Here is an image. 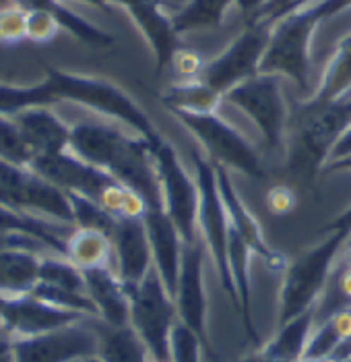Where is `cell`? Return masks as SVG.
Here are the masks:
<instances>
[{
  "label": "cell",
  "mask_w": 351,
  "mask_h": 362,
  "mask_svg": "<svg viewBox=\"0 0 351 362\" xmlns=\"http://www.w3.org/2000/svg\"><path fill=\"white\" fill-rule=\"evenodd\" d=\"M321 21L310 8H299L270 25L267 52L261 64L263 75L287 77L299 87L306 100L312 98V37Z\"/></svg>",
  "instance_id": "3957f363"
},
{
  "label": "cell",
  "mask_w": 351,
  "mask_h": 362,
  "mask_svg": "<svg viewBox=\"0 0 351 362\" xmlns=\"http://www.w3.org/2000/svg\"><path fill=\"white\" fill-rule=\"evenodd\" d=\"M87 356H97L89 317L48 334L15 337V362H75Z\"/></svg>",
  "instance_id": "7c38bea8"
},
{
  "label": "cell",
  "mask_w": 351,
  "mask_h": 362,
  "mask_svg": "<svg viewBox=\"0 0 351 362\" xmlns=\"http://www.w3.org/2000/svg\"><path fill=\"white\" fill-rule=\"evenodd\" d=\"M225 102L242 112L254 131L261 135V149L270 160H283L287 151L290 110L281 77L256 75L225 93Z\"/></svg>",
  "instance_id": "7a4b0ae2"
},
{
  "label": "cell",
  "mask_w": 351,
  "mask_h": 362,
  "mask_svg": "<svg viewBox=\"0 0 351 362\" xmlns=\"http://www.w3.org/2000/svg\"><path fill=\"white\" fill-rule=\"evenodd\" d=\"M46 255L31 251H0V296L15 298L31 294L40 281L42 261Z\"/></svg>",
  "instance_id": "cb8c5ba5"
},
{
  "label": "cell",
  "mask_w": 351,
  "mask_h": 362,
  "mask_svg": "<svg viewBox=\"0 0 351 362\" xmlns=\"http://www.w3.org/2000/svg\"><path fill=\"white\" fill-rule=\"evenodd\" d=\"M0 319L13 337H29V335L48 334L60 327L79 323L87 317L73 310L52 307L35 298L33 294H25L15 298L0 296Z\"/></svg>",
  "instance_id": "5bb4252c"
},
{
  "label": "cell",
  "mask_w": 351,
  "mask_h": 362,
  "mask_svg": "<svg viewBox=\"0 0 351 362\" xmlns=\"http://www.w3.org/2000/svg\"><path fill=\"white\" fill-rule=\"evenodd\" d=\"M350 232L337 230L319 247L287 265L279 296V325L312 310L333 276L339 249Z\"/></svg>",
  "instance_id": "277c9868"
},
{
  "label": "cell",
  "mask_w": 351,
  "mask_h": 362,
  "mask_svg": "<svg viewBox=\"0 0 351 362\" xmlns=\"http://www.w3.org/2000/svg\"><path fill=\"white\" fill-rule=\"evenodd\" d=\"M69 149L87 164L141 193L151 209H163L162 180L151 143L136 131L85 120L71 127Z\"/></svg>",
  "instance_id": "6da1fadb"
},
{
  "label": "cell",
  "mask_w": 351,
  "mask_h": 362,
  "mask_svg": "<svg viewBox=\"0 0 351 362\" xmlns=\"http://www.w3.org/2000/svg\"><path fill=\"white\" fill-rule=\"evenodd\" d=\"M89 325L97 335V356L102 362H147L149 350L133 325L114 327L97 317H89Z\"/></svg>",
  "instance_id": "603a6c76"
},
{
  "label": "cell",
  "mask_w": 351,
  "mask_h": 362,
  "mask_svg": "<svg viewBox=\"0 0 351 362\" xmlns=\"http://www.w3.org/2000/svg\"><path fill=\"white\" fill-rule=\"evenodd\" d=\"M147 362H169V361H160V358H153V356H149V361Z\"/></svg>",
  "instance_id": "7dc6e473"
},
{
  "label": "cell",
  "mask_w": 351,
  "mask_h": 362,
  "mask_svg": "<svg viewBox=\"0 0 351 362\" xmlns=\"http://www.w3.org/2000/svg\"><path fill=\"white\" fill-rule=\"evenodd\" d=\"M306 114L299 127V139L304 147L326 162L331 147L341 137V133L351 124V98H341L335 102H304Z\"/></svg>",
  "instance_id": "2e32d148"
},
{
  "label": "cell",
  "mask_w": 351,
  "mask_h": 362,
  "mask_svg": "<svg viewBox=\"0 0 351 362\" xmlns=\"http://www.w3.org/2000/svg\"><path fill=\"white\" fill-rule=\"evenodd\" d=\"M46 83L50 85L56 100L77 102L81 106L104 114V116H109V118L122 122L124 127H131L147 141L157 135L155 127L151 124L147 114L133 102V98L126 95L120 87H116L109 81L48 69Z\"/></svg>",
  "instance_id": "5b68a950"
},
{
  "label": "cell",
  "mask_w": 351,
  "mask_h": 362,
  "mask_svg": "<svg viewBox=\"0 0 351 362\" xmlns=\"http://www.w3.org/2000/svg\"><path fill=\"white\" fill-rule=\"evenodd\" d=\"M83 278H85V292L97 310V319L114 327L131 325L129 290L112 267L87 269L83 272Z\"/></svg>",
  "instance_id": "ffe728a7"
},
{
  "label": "cell",
  "mask_w": 351,
  "mask_h": 362,
  "mask_svg": "<svg viewBox=\"0 0 351 362\" xmlns=\"http://www.w3.org/2000/svg\"><path fill=\"white\" fill-rule=\"evenodd\" d=\"M23 40H28V8L11 2L0 8V42L19 44Z\"/></svg>",
  "instance_id": "e575fe53"
},
{
  "label": "cell",
  "mask_w": 351,
  "mask_h": 362,
  "mask_svg": "<svg viewBox=\"0 0 351 362\" xmlns=\"http://www.w3.org/2000/svg\"><path fill=\"white\" fill-rule=\"evenodd\" d=\"M13 4H19V6L28 8V11H46V13L54 15L62 28L69 29L73 35H77L79 40L87 42V44H93V46H108V44H112V37L106 31H102L95 25H91L89 21L81 19L62 0H13Z\"/></svg>",
  "instance_id": "f1b7e54d"
},
{
  "label": "cell",
  "mask_w": 351,
  "mask_h": 362,
  "mask_svg": "<svg viewBox=\"0 0 351 362\" xmlns=\"http://www.w3.org/2000/svg\"><path fill=\"white\" fill-rule=\"evenodd\" d=\"M203 261H205L203 240L186 243L174 300L178 307L180 321L186 323L207 344V300H205V286H203Z\"/></svg>",
  "instance_id": "9a60e30c"
},
{
  "label": "cell",
  "mask_w": 351,
  "mask_h": 362,
  "mask_svg": "<svg viewBox=\"0 0 351 362\" xmlns=\"http://www.w3.org/2000/svg\"><path fill=\"white\" fill-rule=\"evenodd\" d=\"M351 98V40H343L324 69L321 85L314 89L312 102H335ZM308 102V100H306Z\"/></svg>",
  "instance_id": "83f0119b"
},
{
  "label": "cell",
  "mask_w": 351,
  "mask_h": 362,
  "mask_svg": "<svg viewBox=\"0 0 351 362\" xmlns=\"http://www.w3.org/2000/svg\"><path fill=\"white\" fill-rule=\"evenodd\" d=\"M71 205H73V218H75V226L77 228H85V230H100L112 234L116 220L109 216L108 211L93 199L89 197L77 195V193H69Z\"/></svg>",
  "instance_id": "d6a6232c"
},
{
  "label": "cell",
  "mask_w": 351,
  "mask_h": 362,
  "mask_svg": "<svg viewBox=\"0 0 351 362\" xmlns=\"http://www.w3.org/2000/svg\"><path fill=\"white\" fill-rule=\"evenodd\" d=\"M192 153V174L198 185V236L205 245V249L211 252L219 272V278L223 281L225 290L236 298V286L227 263V216L221 203L219 187H217L215 164L211 158L201 153V149H190Z\"/></svg>",
  "instance_id": "9c48e42d"
},
{
  "label": "cell",
  "mask_w": 351,
  "mask_h": 362,
  "mask_svg": "<svg viewBox=\"0 0 351 362\" xmlns=\"http://www.w3.org/2000/svg\"><path fill=\"white\" fill-rule=\"evenodd\" d=\"M205 341L190 329L186 323L178 321L169 337V361L172 362H201V350Z\"/></svg>",
  "instance_id": "836d02e7"
},
{
  "label": "cell",
  "mask_w": 351,
  "mask_h": 362,
  "mask_svg": "<svg viewBox=\"0 0 351 362\" xmlns=\"http://www.w3.org/2000/svg\"><path fill=\"white\" fill-rule=\"evenodd\" d=\"M145 228L151 240L153 251V265L163 279L165 288L172 296H176L178 278H180V265L184 255V238L180 230L176 228L174 220L165 209H149L145 218Z\"/></svg>",
  "instance_id": "ac0fdd59"
},
{
  "label": "cell",
  "mask_w": 351,
  "mask_h": 362,
  "mask_svg": "<svg viewBox=\"0 0 351 362\" xmlns=\"http://www.w3.org/2000/svg\"><path fill=\"white\" fill-rule=\"evenodd\" d=\"M345 40H351V35H347V37H345Z\"/></svg>",
  "instance_id": "c3c4849f"
},
{
  "label": "cell",
  "mask_w": 351,
  "mask_h": 362,
  "mask_svg": "<svg viewBox=\"0 0 351 362\" xmlns=\"http://www.w3.org/2000/svg\"><path fill=\"white\" fill-rule=\"evenodd\" d=\"M58 102L50 89V85H29V87H19V85H2L0 83V116H17L19 112L28 108H37V106H50Z\"/></svg>",
  "instance_id": "4dcf8cb0"
},
{
  "label": "cell",
  "mask_w": 351,
  "mask_h": 362,
  "mask_svg": "<svg viewBox=\"0 0 351 362\" xmlns=\"http://www.w3.org/2000/svg\"><path fill=\"white\" fill-rule=\"evenodd\" d=\"M75 362H102V358H100V356H87V358H81V361Z\"/></svg>",
  "instance_id": "f6af8a7d"
},
{
  "label": "cell",
  "mask_w": 351,
  "mask_h": 362,
  "mask_svg": "<svg viewBox=\"0 0 351 362\" xmlns=\"http://www.w3.org/2000/svg\"><path fill=\"white\" fill-rule=\"evenodd\" d=\"M29 168L35 170L46 180H50L58 189H62L64 193H77L93 201H97L109 182L116 180L104 170L87 164L71 149L52 156H35Z\"/></svg>",
  "instance_id": "4fadbf2b"
},
{
  "label": "cell",
  "mask_w": 351,
  "mask_h": 362,
  "mask_svg": "<svg viewBox=\"0 0 351 362\" xmlns=\"http://www.w3.org/2000/svg\"><path fill=\"white\" fill-rule=\"evenodd\" d=\"M75 228L77 226L40 218V216H33V214L0 203V232L33 236L42 240L54 255L64 257V259H66V240L75 232Z\"/></svg>",
  "instance_id": "7402d4cb"
},
{
  "label": "cell",
  "mask_w": 351,
  "mask_h": 362,
  "mask_svg": "<svg viewBox=\"0 0 351 362\" xmlns=\"http://www.w3.org/2000/svg\"><path fill=\"white\" fill-rule=\"evenodd\" d=\"M242 362H267V358H265V352H256V354L246 356Z\"/></svg>",
  "instance_id": "ee69618b"
},
{
  "label": "cell",
  "mask_w": 351,
  "mask_h": 362,
  "mask_svg": "<svg viewBox=\"0 0 351 362\" xmlns=\"http://www.w3.org/2000/svg\"><path fill=\"white\" fill-rule=\"evenodd\" d=\"M0 195L2 203L8 207L75 226L69 193L58 189L29 166L0 160Z\"/></svg>",
  "instance_id": "30bf717a"
},
{
  "label": "cell",
  "mask_w": 351,
  "mask_h": 362,
  "mask_svg": "<svg viewBox=\"0 0 351 362\" xmlns=\"http://www.w3.org/2000/svg\"><path fill=\"white\" fill-rule=\"evenodd\" d=\"M83 2H89V4H95V6H106V0H83Z\"/></svg>",
  "instance_id": "bcb514c9"
},
{
  "label": "cell",
  "mask_w": 351,
  "mask_h": 362,
  "mask_svg": "<svg viewBox=\"0 0 351 362\" xmlns=\"http://www.w3.org/2000/svg\"><path fill=\"white\" fill-rule=\"evenodd\" d=\"M35 156H52L71 147V127H66L48 106L28 108L13 116Z\"/></svg>",
  "instance_id": "44dd1931"
},
{
  "label": "cell",
  "mask_w": 351,
  "mask_h": 362,
  "mask_svg": "<svg viewBox=\"0 0 351 362\" xmlns=\"http://www.w3.org/2000/svg\"><path fill=\"white\" fill-rule=\"evenodd\" d=\"M0 362H15V337L0 327Z\"/></svg>",
  "instance_id": "ab89813d"
},
{
  "label": "cell",
  "mask_w": 351,
  "mask_h": 362,
  "mask_svg": "<svg viewBox=\"0 0 351 362\" xmlns=\"http://www.w3.org/2000/svg\"><path fill=\"white\" fill-rule=\"evenodd\" d=\"M66 259L81 272L112 267L114 269V247L112 238L100 230L75 228L66 240Z\"/></svg>",
  "instance_id": "d4e9b609"
},
{
  "label": "cell",
  "mask_w": 351,
  "mask_h": 362,
  "mask_svg": "<svg viewBox=\"0 0 351 362\" xmlns=\"http://www.w3.org/2000/svg\"><path fill=\"white\" fill-rule=\"evenodd\" d=\"M0 203H2V195H0Z\"/></svg>",
  "instance_id": "681fc988"
},
{
  "label": "cell",
  "mask_w": 351,
  "mask_h": 362,
  "mask_svg": "<svg viewBox=\"0 0 351 362\" xmlns=\"http://www.w3.org/2000/svg\"><path fill=\"white\" fill-rule=\"evenodd\" d=\"M314 332V310H308L281 325L279 334L263 350L267 362H299L306 356L308 341Z\"/></svg>",
  "instance_id": "484cf974"
},
{
  "label": "cell",
  "mask_w": 351,
  "mask_h": 362,
  "mask_svg": "<svg viewBox=\"0 0 351 362\" xmlns=\"http://www.w3.org/2000/svg\"><path fill=\"white\" fill-rule=\"evenodd\" d=\"M60 28L62 25L58 23L54 15L46 13V11H28V40L31 42L46 44V42L54 40Z\"/></svg>",
  "instance_id": "8d00e7d4"
},
{
  "label": "cell",
  "mask_w": 351,
  "mask_h": 362,
  "mask_svg": "<svg viewBox=\"0 0 351 362\" xmlns=\"http://www.w3.org/2000/svg\"><path fill=\"white\" fill-rule=\"evenodd\" d=\"M126 290L131 298L133 329L145 341L153 358L169 361V337L180 317L176 300L165 288L155 265L138 284L126 286Z\"/></svg>",
  "instance_id": "52a82bcc"
},
{
  "label": "cell",
  "mask_w": 351,
  "mask_h": 362,
  "mask_svg": "<svg viewBox=\"0 0 351 362\" xmlns=\"http://www.w3.org/2000/svg\"><path fill=\"white\" fill-rule=\"evenodd\" d=\"M351 156V124L341 133V137L335 141V145L331 147V151H328V158H326V162H324V166L326 164H331V162H337V160H343V158H347Z\"/></svg>",
  "instance_id": "f35d334b"
},
{
  "label": "cell",
  "mask_w": 351,
  "mask_h": 362,
  "mask_svg": "<svg viewBox=\"0 0 351 362\" xmlns=\"http://www.w3.org/2000/svg\"><path fill=\"white\" fill-rule=\"evenodd\" d=\"M176 116L196 135L207 156L215 164L256 180H265L269 176L261 156V147H256L254 141L248 139L236 124L227 122L221 114L176 112Z\"/></svg>",
  "instance_id": "8992f818"
},
{
  "label": "cell",
  "mask_w": 351,
  "mask_h": 362,
  "mask_svg": "<svg viewBox=\"0 0 351 362\" xmlns=\"http://www.w3.org/2000/svg\"><path fill=\"white\" fill-rule=\"evenodd\" d=\"M267 2H269V0H238L236 6L240 8V13L246 17V23H248V21H250Z\"/></svg>",
  "instance_id": "60d3db41"
},
{
  "label": "cell",
  "mask_w": 351,
  "mask_h": 362,
  "mask_svg": "<svg viewBox=\"0 0 351 362\" xmlns=\"http://www.w3.org/2000/svg\"><path fill=\"white\" fill-rule=\"evenodd\" d=\"M165 106L174 112H189V114H219L225 104V95L217 93L201 79L172 83L163 93Z\"/></svg>",
  "instance_id": "4316f807"
},
{
  "label": "cell",
  "mask_w": 351,
  "mask_h": 362,
  "mask_svg": "<svg viewBox=\"0 0 351 362\" xmlns=\"http://www.w3.org/2000/svg\"><path fill=\"white\" fill-rule=\"evenodd\" d=\"M118 2L133 15L136 25L147 35L157 58V66L165 69L182 46L176 29L172 25V13L165 11V0H109Z\"/></svg>",
  "instance_id": "d6986e66"
},
{
  "label": "cell",
  "mask_w": 351,
  "mask_h": 362,
  "mask_svg": "<svg viewBox=\"0 0 351 362\" xmlns=\"http://www.w3.org/2000/svg\"><path fill=\"white\" fill-rule=\"evenodd\" d=\"M31 251L37 255H54L42 240L28 236V234H11V232H0V251ZM58 257V255H56Z\"/></svg>",
  "instance_id": "74e56055"
},
{
  "label": "cell",
  "mask_w": 351,
  "mask_h": 362,
  "mask_svg": "<svg viewBox=\"0 0 351 362\" xmlns=\"http://www.w3.org/2000/svg\"><path fill=\"white\" fill-rule=\"evenodd\" d=\"M269 37L270 25L248 23L221 54L207 62L198 79L215 89L217 93L225 95L230 89L261 75V64L269 46Z\"/></svg>",
  "instance_id": "8fae6325"
},
{
  "label": "cell",
  "mask_w": 351,
  "mask_h": 362,
  "mask_svg": "<svg viewBox=\"0 0 351 362\" xmlns=\"http://www.w3.org/2000/svg\"><path fill=\"white\" fill-rule=\"evenodd\" d=\"M109 238L114 247V272L124 286H135L153 269V251L145 220H116Z\"/></svg>",
  "instance_id": "e0dca14e"
},
{
  "label": "cell",
  "mask_w": 351,
  "mask_h": 362,
  "mask_svg": "<svg viewBox=\"0 0 351 362\" xmlns=\"http://www.w3.org/2000/svg\"><path fill=\"white\" fill-rule=\"evenodd\" d=\"M151 143L163 191V209L169 214L184 243H198V185L192 168L184 166L176 147L157 133Z\"/></svg>",
  "instance_id": "ba28073f"
},
{
  "label": "cell",
  "mask_w": 351,
  "mask_h": 362,
  "mask_svg": "<svg viewBox=\"0 0 351 362\" xmlns=\"http://www.w3.org/2000/svg\"><path fill=\"white\" fill-rule=\"evenodd\" d=\"M238 0H189L182 8L172 15V25L176 33H190L196 29L221 25L227 8Z\"/></svg>",
  "instance_id": "f546056e"
},
{
  "label": "cell",
  "mask_w": 351,
  "mask_h": 362,
  "mask_svg": "<svg viewBox=\"0 0 351 362\" xmlns=\"http://www.w3.org/2000/svg\"><path fill=\"white\" fill-rule=\"evenodd\" d=\"M326 172H341V170H345V172H350L351 170V156L347 158H343V160H337V162H331V164H326L323 166Z\"/></svg>",
  "instance_id": "7bdbcfd3"
},
{
  "label": "cell",
  "mask_w": 351,
  "mask_h": 362,
  "mask_svg": "<svg viewBox=\"0 0 351 362\" xmlns=\"http://www.w3.org/2000/svg\"><path fill=\"white\" fill-rule=\"evenodd\" d=\"M299 197L297 191L290 185H270L265 193V209L273 218H287L297 209Z\"/></svg>",
  "instance_id": "d590c367"
},
{
  "label": "cell",
  "mask_w": 351,
  "mask_h": 362,
  "mask_svg": "<svg viewBox=\"0 0 351 362\" xmlns=\"http://www.w3.org/2000/svg\"><path fill=\"white\" fill-rule=\"evenodd\" d=\"M331 230H333V232H337V230L351 232V207L347 209V211H343V214L339 216V220H337V222L331 223Z\"/></svg>",
  "instance_id": "b9f144b4"
},
{
  "label": "cell",
  "mask_w": 351,
  "mask_h": 362,
  "mask_svg": "<svg viewBox=\"0 0 351 362\" xmlns=\"http://www.w3.org/2000/svg\"><path fill=\"white\" fill-rule=\"evenodd\" d=\"M35 153L31 151L23 133L11 116H0V160L11 164L31 166Z\"/></svg>",
  "instance_id": "1f68e13d"
}]
</instances>
